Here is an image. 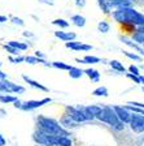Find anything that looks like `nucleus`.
Masks as SVG:
<instances>
[{
    "label": "nucleus",
    "mask_w": 144,
    "mask_h": 146,
    "mask_svg": "<svg viewBox=\"0 0 144 146\" xmlns=\"http://www.w3.org/2000/svg\"><path fill=\"white\" fill-rule=\"evenodd\" d=\"M25 61H27V63H30V64L42 63V64H45V65H48V63H45L43 59H39L38 56H26V58H25Z\"/></svg>",
    "instance_id": "obj_19"
},
{
    "label": "nucleus",
    "mask_w": 144,
    "mask_h": 146,
    "mask_svg": "<svg viewBox=\"0 0 144 146\" xmlns=\"http://www.w3.org/2000/svg\"><path fill=\"white\" fill-rule=\"evenodd\" d=\"M1 80H7V74L0 70V81H1Z\"/></svg>",
    "instance_id": "obj_39"
},
{
    "label": "nucleus",
    "mask_w": 144,
    "mask_h": 146,
    "mask_svg": "<svg viewBox=\"0 0 144 146\" xmlns=\"http://www.w3.org/2000/svg\"><path fill=\"white\" fill-rule=\"evenodd\" d=\"M130 127H131V129L134 132H136V133L144 132V116L132 113L131 120H130Z\"/></svg>",
    "instance_id": "obj_6"
},
{
    "label": "nucleus",
    "mask_w": 144,
    "mask_h": 146,
    "mask_svg": "<svg viewBox=\"0 0 144 146\" xmlns=\"http://www.w3.org/2000/svg\"><path fill=\"white\" fill-rule=\"evenodd\" d=\"M129 70H130V73L135 74V76H140V73H139V68H138V67H135V65H130Z\"/></svg>",
    "instance_id": "obj_32"
},
{
    "label": "nucleus",
    "mask_w": 144,
    "mask_h": 146,
    "mask_svg": "<svg viewBox=\"0 0 144 146\" xmlns=\"http://www.w3.org/2000/svg\"><path fill=\"white\" fill-rule=\"evenodd\" d=\"M122 52L126 55L127 58L132 59V60H136V61H140V60H141L140 56H138V55H135V54H131V52H127V51H122Z\"/></svg>",
    "instance_id": "obj_30"
},
{
    "label": "nucleus",
    "mask_w": 144,
    "mask_h": 146,
    "mask_svg": "<svg viewBox=\"0 0 144 146\" xmlns=\"http://www.w3.org/2000/svg\"><path fill=\"white\" fill-rule=\"evenodd\" d=\"M83 70L79 69V68H75V67H72L69 70V76L72 77V78H79V77L83 76Z\"/></svg>",
    "instance_id": "obj_15"
},
{
    "label": "nucleus",
    "mask_w": 144,
    "mask_h": 146,
    "mask_svg": "<svg viewBox=\"0 0 144 146\" xmlns=\"http://www.w3.org/2000/svg\"><path fill=\"white\" fill-rule=\"evenodd\" d=\"M52 65H53L55 68H57V69H62V70H70V68H72L70 65L62 63V61H53Z\"/></svg>",
    "instance_id": "obj_22"
},
{
    "label": "nucleus",
    "mask_w": 144,
    "mask_h": 146,
    "mask_svg": "<svg viewBox=\"0 0 144 146\" xmlns=\"http://www.w3.org/2000/svg\"><path fill=\"white\" fill-rule=\"evenodd\" d=\"M127 77H129L130 80H132V81H135L136 84H140V77L139 76H135V74H132V73H127Z\"/></svg>",
    "instance_id": "obj_33"
},
{
    "label": "nucleus",
    "mask_w": 144,
    "mask_h": 146,
    "mask_svg": "<svg viewBox=\"0 0 144 146\" xmlns=\"http://www.w3.org/2000/svg\"><path fill=\"white\" fill-rule=\"evenodd\" d=\"M56 145L59 146H72V140L68 136H59L56 137Z\"/></svg>",
    "instance_id": "obj_13"
},
{
    "label": "nucleus",
    "mask_w": 144,
    "mask_h": 146,
    "mask_svg": "<svg viewBox=\"0 0 144 146\" xmlns=\"http://www.w3.org/2000/svg\"><path fill=\"white\" fill-rule=\"evenodd\" d=\"M0 102L1 103H11V102H17V98L12 95H0Z\"/></svg>",
    "instance_id": "obj_24"
},
{
    "label": "nucleus",
    "mask_w": 144,
    "mask_h": 146,
    "mask_svg": "<svg viewBox=\"0 0 144 146\" xmlns=\"http://www.w3.org/2000/svg\"><path fill=\"white\" fill-rule=\"evenodd\" d=\"M139 77H140V81L144 84V76H139Z\"/></svg>",
    "instance_id": "obj_42"
},
{
    "label": "nucleus",
    "mask_w": 144,
    "mask_h": 146,
    "mask_svg": "<svg viewBox=\"0 0 144 146\" xmlns=\"http://www.w3.org/2000/svg\"><path fill=\"white\" fill-rule=\"evenodd\" d=\"M109 27H110V26H109V24H108V22H105V21H101L99 24V30L101 31V33H108Z\"/></svg>",
    "instance_id": "obj_27"
},
{
    "label": "nucleus",
    "mask_w": 144,
    "mask_h": 146,
    "mask_svg": "<svg viewBox=\"0 0 144 146\" xmlns=\"http://www.w3.org/2000/svg\"><path fill=\"white\" fill-rule=\"evenodd\" d=\"M109 64H110V67L113 68V69H116L117 72H125V67H123L118 60H112Z\"/></svg>",
    "instance_id": "obj_21"
},
{
    "label": "nucleus",
    "mask_w": 144,
    "mask_h": 146,
    "mask_svg": "<svg viewBox=\"0 0 144 146\" xmlns=\"http://www.w3.org/2000/svg\"><path fill=\"white\" fill-rule=\"evenodd\" d=\"M109 3H112V4H117V5H125V4H127V3H130V1H132V0H108Z\"/></svg>",
    "instance_id": "obj_31"
},
{
    "label": "nucleus",
    "mask_w": 144,
    "mask_h": 146,
    "mask_svg": "<svg viewBox=\"0 0 144 146\" xmlns=\"http://www.w3.org/2000/svg\"><path fill=\"white\" fill-rule=\"evenodd\" d=\"M0 146H5V140L3 138L1 134H0Z\"/></svg>",
    "instance_id": "obj_40"
},
{
    "label": "nucleus",
    "mask_w": 144,
    "mask_h": 146,
    "mask_svg": "<svg viewBox=\"0 0 144 146\" xmlns=\"http://www.w3.org/2000/svg\"><path fill=\"white\" fill-rule=\"evenodd\" d=\"M52 24L57 25V26H60V27H68L69 26V22L65 21V20H62V18H57V20L52 21Z\"/></svg>",
    "instance_id": "obj_26"
},
{
    "label": "nucleus",
    "mask_w": 144,
    "mask_h": 146,
    "mask_svg": "<svg viewBox=\"0 0 144 146\" xmlns=\"http://www.w3.org/2000/svg\"><path fill=\"white\" fill-rule=\"evenodd\" d=\"M83 60H84V63H86V64H87V63L96 64V63H99V61H100V59L96 58V56H90V55H87V56H84V58H83Z\"/></svg>",
    "instance_id": "obj_25"
},
{
    "label": "nucleus",
    "mask_w": 144,
    "mask_h": 146,
    "mask_svg": "<svg viewBox=\"0 0 144 146\" xmlns=\"http://www.w3.org/2000/svg\"><path fill=\"white\" fill-rule=\"evenodd\" d=\"M38 121H39L40 129H42L43 132H45V133L51 134V136H53V137L68 136V133L61 128V125H59V123L55 121V120H52V119L40 116V117L38 119Z\"/></svg>",
    "instance_id": "obj_3"
},
{
    "label": "nucleus",
    "mask_w": 144,
    "mask_h": 146,
    "mask_svg": "<svg viewBox=\"0 0 144 146\" xmlns=\"http://www.w3.org/2000/svg\"><path fill=\"white\" fill-rule=\"evenodd\" d=\"M5 48H7V51H9L13 55H18V51H20V50L14 48V47H12V46H9V44H5Z\"/></svg>",
    "instance_id": "obj_34"
},
{
    "label": "nucleus",
    "mask_w": 144,
    "mask_h": 146,
    "mask_svg": "<svg viewBox=\"0 0 144 146\" xmlns=\"http://www.w3.org/2000/svg\"><path fill=\"white\" fill-rule=\"evenodd\" d=\"M96 117L99 119L100 121L107 123V124L112 125L113 128H117V129H123V123L118 119L117 112L114 111L113 107H103L100 113Z\"/></svg>",
    "instance_id": "obj_2"
},
{
    "label": "nucleus",
    "mask_w": 144,
    "mask_h": 146,
    "mask_svg": "<svg viewBox=\"0 0 144 146\" xmlns=\"http://www.w3.org/2000/svg\"><path fill=\"white\" fill-rule=\"evenodd\" d=\"M8 44L14 47V48H17V50H22V51H24V50H27V44L21 43V42H17V40H11Z\"/></svg>",
    "instance_id": "obj_20"
},
{
    "label": "nucleus",
    "mask_w": 144,
    "mask_h": 146,
    "mask_svg": "<svg viewBox=\"0 0 144 146\" xmlns=\"http://www.w3.org/2000/svg\"><path fill=\"white\" fill-rule=\"evenodd\" d=\"M72 21L74 22V25H77V26H79V27H83L84 25H86V18L82 17V16H79V15L73 16Z\"/></svg>",
    "instance_id": "obj_16"
},
{
    "label": "nucleus",
    "mask_w": 144,
    "mask_h": 146,
    "mask_svg": "<svg viewBox=\"0 0 144 146\" xmlns=\"http://www.w3.org/2000/svg\"><path fill=\"white\" fill-rule=\"evenodd\" d=\"M5 21H7L5 16H0V22H5Z\"/></svg>",
    "instance_id": "obj_41"
},
{
    "label": "nucleus",
    "mask_w": 144,
    "mask_h": 146,
    "mask_svg": "<svg viewBox=\"0 0 144 146\" xmlns=\"http://www.w3.org/2000/svg\"><path fill=\"white\" fill-rule=\"evenodd\" d=\"M68 110H69V116L74 120V123H82L87 120V117L83 115V112H82L81 110L73 108V107H68Z\"/></svg>",
    "instance_id": "obj_9"
},
{
    "label": "nucleus",
    "mask_w": 144,
    "mask_h": 146,
    "mask_svg": "<svg viewBox=\"0 0 144 146\" xmlns=\"http://www.w3.org/2000/svg\"><path fill=\"white\" fill-rule=\"evenodd\" d=\"M114 111L117 112L118 119H120L122 123H130L131 120V113L129 112V110L126 107H121V106H114L113 107Z\"/></svg>",
    "instance_id": "obj_8"
},
{
    "label": "nucleus",
    "mask_w": 144,
    "mask_h": 146,
    "mask_svg": "<svg viewBox=\"0 0 144 146\" xmlns=\"http://www.w3.org/2000/svg\"><path fill=\"white\" fill-rule=\"evenodd\" d=\"M122 40H123V42H125V43H126V44H129L130 47H132V48H134V50H136V51H138L139 54H143V55H144L143 48H140V47H139V46H136L135 43H131V42H130V40H126V39H122Z\"/></svg>",
    "instance_id": "obj_28"
},
{
    "label": "nucleus",
    "mask_w": 144,
    "mask_h": 146,
    "mask_svg": "<svg viewBox=\"0 0 144 146\" xmlns=\"http://www.w3.org/2000/svg\"><path fill=\"white\" fill-rule=\"evenodd\" d=\"M24 80L29 84V85H31L33 88H35V89H39V90H43V91H48V89L45 88V86H43V85H40L39 82H36V81H34V80H31V78H29L27 76H24Z\"/></svg>",
    "instance_id": "obj_14"
},
{
    "label": "nucleus",
    "mask_w": 144,
    "mask_h": 146,
    "mask_svg": "<svg viewBox=\"0 0 144 146\" xmlns=\"http://www.w3.org/2000/svg\"><path fill=\"white\" fill-rule=\"evenodd\" d=\"M0 91H4V93H24L25 89L11 81L1 80L0 81Z\"/></svg>",
    "instance_id": "obj_5"
},
{
    "label": "nucleus",
    "mask_w": 144,
    "mask_h": 146,
    "mask_svg": "<svg viewBox=\"0 0 144 146\" xmlns=\"http://www.w3.org/2000/svg\"><path fill=\"white\" fill-rule=\"evenodd\" d=\"M40 3H45V4H49V5H53V1L52 0H39Z\"/></svg>",
    "instance_id": "obj_38"
},
{
    "label": "nucleus",
    "mask_w": 144,
    "mask_h": 146,
    "mask_svg": "<svg viewBox=\"0 0 144 146\" xmlns=\"http://www.w3.org/2000/svg\"><path fill=\"white\" fill-rule=\"evenodd\" d=\"M55 35L60 39L65 40V42H70L75 38V34L74 33H64V31H55Z\"/></svg>",
    "instance_id": "obj_12"
},
{
    "label": "nucleus",
    "mask_w": 144,
    "mask_h": 146,
    "mask_svg": "<svg viewBox=\"0 0 144 146\" xmlns=\"http://www.w3.org/2000/svg\"><path fill=\"white\" fill-rule=\"evenodd\" d=\"M132 39L135 40L136 43L143 44L144 43V26H139L138 29H136V31L132 34Z\"/></svg>",
    "instance_id": "obj_11"
},
{
    "label": "nucleus",
    "mask_w": 144,
    "mask_h": 146,
    "mask_svg": "<svg viewBox=\"0 0 144 146\" xmlns=\"http://www.w3.org/2000/svg\"><path fill=\"white\" fill-rule=\"evenodd\" d=\"M66 47L74 50V51H90V50H92V46L83 44L81 42H66Z\"/></svg>",
    "instance_id": "obj_10"
},
{
    "label": "nucleus",
    "mask_w": 144,
    "mask_h": 146,
    "mask_svg": "<svg viewBox=\"0 0 144 146\" xmlns=\"http://www.w3.org/2000/svg\"><path fill=\"white\" fill-rule=\"evenodd\" d=\"M86 108H87V111L91 113V115L97 116L100 113V111H101L103 107H99V106H88V107H86Z\"/></svg>",
    "instance_id": "obj_23"
},
{
    "label": "nucleus",
    "mask_w": 144,
    "mask_h": 146,
    "mask_svg": "<svg viewBox=\"0 0 144 146\" xmlns=\"http://www.w3.org/2000/svg\"><path fill=\"white\" fill-rule=\"evenodd\" d=\"M113 17L118 22H123V24L129 22V24H132V25L144 26V16L141 13L136 12L135 9H131V8L118 9V11L113 12Z\"/></svg>",
    "instance_id": "obj_1"
},
{
    "label": "nucleus",
    "mask_w": 144,
    "mask_h": 146,
    "mask_svg": "<svg viewBox=\"0 0 144 146\" xmlns=\"http://www.w3.org/2000/svg\"><path fill=\"white\" fill-rule=\"evenodd\" d=\"M143 90H144V89H143Z\"/></svg>",
    "instance_id": "obj_43"
},
{
    "label": "nucleus",
    "mask_w": 144,
    "mask_h": 146,
    "mask_svg": "<svg viewBox=\"0 0 144 146\" xmlns=\"http://www.w3.org/2000/svg\"><path fill=\"white\" fill-rule=\"evenodd\" d=\"M84 73L87 74L88 77H90L92 81H99V78H100V73L97 72V70H95V69H86L84 70Z\"/></svg>",
    "instance_id": "obj_17"
},
{
    "label": "nucleus",
    "mask_w": 144,
    "mask_h": 146,
    "mask_svg": "<svg viewBox=\"0 0 144 146\" xmlns=\"http://www.w3.org/2000/svg\"><path fill=\"white\" fill-rule=\"evenodd\" d=\"M12 61H14V63H21V61L25 60V58H17V59H11Z\"/></svg>",
    "instance_id": "obj_37"
},
{
    "label": "nucleus",
    "mask_w": 144,
    "mask_h": 146,
    "mask_svg": "<svg viewBox=\"0 0 144 146\" xmlns=\"http://www.w3.org/2000/svg\"><path fill=\"white\" fill-rule=\"evenodd\" d=\"M12 21H13V22H14V24H17V25H24V21H22L21 18L13 17V18H12Z\"/></svg>",
    "instance_id": "obj_35"
},
{
    "label": "nucleus",
    "mask_w": 144,
    "mask_h": 146,
    "mask_svg": "<svg viewBox=\"0 0 144 146\" xmlns=\"http://www.w3.org/2000/svg\"><path fill=\"white\" fill-rule=\"evenodd\" d=\"M129 104H132V106H136V107H140V108H144V104L143 103H138V102H130Z\"/></svg>",
    "instance_id": "obj_36"
},
{
    "label": "nucleus",
    "mask_w": 144,
    "mask_h": 146,
    "mask_svg": "<svg viewBox=\"0 0 144 146\" xmlns=\"http://www.w3.org/2000/svg\"><path fill=\"white\" fill-rule=\"evenodd\" d=\"M92 94L96 95V97H107L108 95V89L105 88V86H100V88L93 90Z\"/></svg>",
    "instance_id": "obj_18"
},
{
    "label": "nucleus",
    "mask_w": 144,
    "mask_h": 146,
    "mask_svg": "<svg viewBox=\"0 0 144 146\" xmlns=\"http://www.w3.org/2000/svg\"><path fill=\"white\" fill-rule=\"evenodd\" d=\"M49 102H51V98H44V99H42V100H29V102H25V103L22 104L21 108L25 110V111H30V110L39 108L43 104L49 103Z\"/></svg>",
    "instance_id": "obj_7"
},
{
    "label": "nucleus",
    "mask_w": 144,
    "mask_h": 146,
    "mask_svg": "<svg viewBox=\"0 0 144 146\" xmlns=\"http://www.w3.org/2000/svg\"><path fill=\"white\" fill-rule=\"evenodd\" d=\"M73 121H74V120H73V119L70 117L69 115L64 116V117H62V120H61V123H62V125H65V127H69L70 124H73Z\"/></svg>",
    "instance_id": "obj_29"
},
{
    "label": "nucleus",
    "mask_w": 144,
    "mask_h": 146,
    "mask_svg": "<svg viewBox=\"0 0 144 146\" xmlns=\"http://www.w3.org/2000/svg\"><path fill=\"white\" fill-rule=\"evenodd\" d=\"M34 140L36 141L40 145H45V146H55L56 145V137L51 136V134L43 132L42 129L40 131H36L34 133Z\"/></svg>",
    "instance_id": "obj_4"
}]
</instances>
